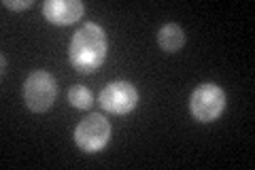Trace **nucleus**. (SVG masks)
I'll return each mask as SVG.
<instances>
[{"mask_svg": "<svg viewBox=\"0 0 255 170\" xmlns=\"http://www.w3.org/2000/svg\"><path fill=\"white\" fill-rule=\"evenodd\" d=\"M2 6H6V9H13V11H21V9H30L32 0H4Z\"/></svg>", "mask_w": 255, "mask_h": 170, "instance_id": "9", "label": "nucleus"}, {"mask_svg": "<svg viewBox=\"0 0 255 170\" xmlns=\"http://www.w3.org/2000/svg\"><path fill=\"white\" fill-rule=\"evenodd\" d=\"M226 111V92L217 83L198 85L189 96V113L200 124H211Z\"/></svg>", "mask_w": 255, "mask_h": 170, "instance_id": "2", "label": "nucleus"}, {"mask_svg": "<svg viewBox=\"0 0 255 170\" xmlns=\"http://www.w3.org/2000/svg\"><path fill=\"white\" fill-rule=\"evenodd\" d=\"M109 38L98 23H85L79 28L68 45V58L77 72H96L107 60Z\"/></svg>", "mask_w": 255, "mask_h": 170, "instance_id": "1", "label": "nucleus"}, {"mask_svg": "<svg viewBox=\"0 0 255 170\" xmlns=\"http://www.w3.org/2000/svg\"><path fill=\"white\" fill-rule=\"evenodd\" d=\"M111 132H113L111 121L94 113V115L79 121V126L75 128V143L85 153H98L109 145Z\"/></svg>", "mask_w": 255, "mask_h": 170, "instance_id": "4", "label": "nucleus"}, {"mask_svg": "<svg viewBox=\"0 0 255 170\" xmlns=\"http://www.w3.org/2000/svg\"><path fill=\"white\" fill-rule=\"evenodd\" d=\"M98 102L111 115H128L138 104V90L130 81H113L102 87Z\"/></svg>", "mask_w": 255, "mask_h": 170, "instance_id": "5", "label": "nucleus"}, {"mask_svg": "<svg viewBox=\"0 0 255 170\" xmlns=\"http://www.w3.org/2000/svg\"><path fill=\"white\" fill-rule=\"evenodd\" d=\"M81 0H47L43 2V17L55 26H70L83 17Z\"/></svg>", "mask_w": 255, "mask_h": 170, "instance_id": "6", "label": "nucleus"}, {"mask_svg": "<svg viewBox=\"0 0 255 170\" xmlns=\"http://www.w3.org/2000/svg\"><path fill=\"white\" fill-rule=\"evenodd\" d=\"M68 102H70V107H75V109H90L94 104V96L87 87L73 85L68 90Z\"/></svg>", "mask_w": 255, "mask_h": 170, "instance_id": "8", "label": "nucleus"}, {"mask_svg": "<svg viewBox=\"0 0 255 170\" xmlns=\"http://www.w3.org/2000/svg\"><path fill=\"white\" fill-rule=\"evenodd\" d=\"M157 45L166 53H177L185 45V30L179 23H164L157 30Z\"/></svg>", "mask_w": 255, "mask_h": 170, "instance_id": "7", "label": "nucleus"}, {"mask_svg": "<svg viewBox=\"0 0 255 170\" xmlns=\"http://www.w3.org/2000/svg\"><path fill=\"white\" fill-rule=\"evenodd\" d=\"M23 102L32 113H45L53 107L58 98V83L51 72L47 70H34L23 83Z\"/></svg>", "mask_w": 255, "mask_h": 170, "instance_id": "3", "label": "nucleus"}]
</instances>
